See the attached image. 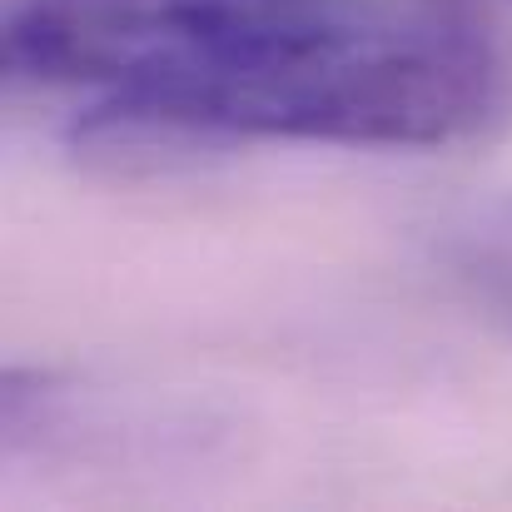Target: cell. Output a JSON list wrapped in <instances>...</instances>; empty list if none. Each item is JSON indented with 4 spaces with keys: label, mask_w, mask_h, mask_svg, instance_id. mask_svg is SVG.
I'll return each instance as SVG.
<instances>
[{
    "label": "cell",
    "mask_w": 512,
    "mask_h": 512,
    "mask_svg": "<svg viewBox=\"0 0 512 512\" xmlns=\"http://www.w3.org/2000/svg\"><path fill=\"white\" fill-rule=\"evenodd\" d=\"M319 0H25L5 25V70L100 95L184 70Z\"/></svg>",
    "instance_id": "obj_2"
},
{
    "label": "cell",
    "mask_w": 512,
    "mask_h": 512,
    "mask_svg": "<svg viewBox=\"0 0 512 512\" xmlns=\"http://www.w3.org/2000/svg\"><path fill=\"white\" fill-rule=\"evenodd\" d=\"M443 259L463 299L512 343V199L463 219L448 234Z\"/></svg>",
    "instance_id": "obj_3"
},
{
    "label": "cell",
    "mask_w": 512,
    "mask_h": 512,
    "mask_svg": "<svg viewBox=\"0 0 512 512\" xmlns=\"http://www.w3.org/2000/svg\"><path fill=\"white\" fill-rule=\"evenodd\" d=\"M503 65L468 20L423 5H304L184 70L100 95L70 130L85 155L309 140L423 150L473 135Z\"/></svg>",
    "instance_id": "obj_1"
}]
</instances>
